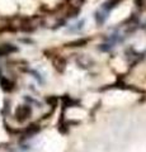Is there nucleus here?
<instances>
[{
    "label": "nucleus",
    "mask_w": 146,
    "mask_h": 152,
    "mask_svg": "<svg viewBox=\"0 0 146 152\" xmlns=\"http://www.w3.org/2000/svg\"><path fill=\"white\" fill-rule=\"evenodd\" d=\"M17 115V119L18 121H26L28 117L31 115V108L28 105H23V107H19L18 110L15 113Z\"/></svg>",
    "instance_id": "1"
}]
</instances>
